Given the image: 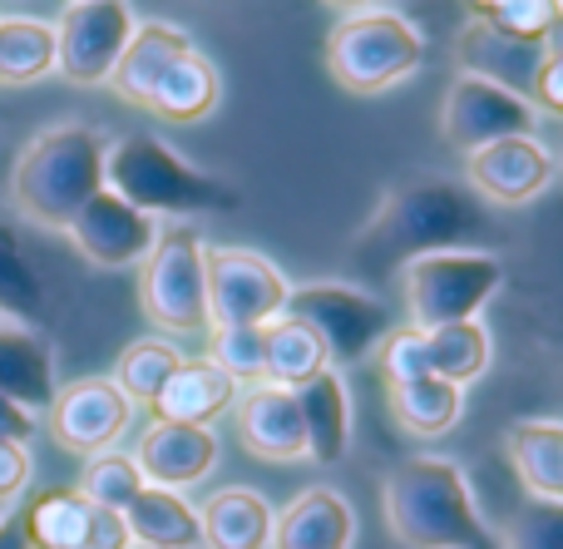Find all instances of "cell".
Listing matches in <instances>:
<instances>
[{
  "label": "cell",
  "instance_id": "cell-20",
  "mask_svg": "<svg viewBox=\"0 0 563 549\" xmlns=\"http://www.w3.org/2000/svg\"><path fill=\"white\" fill-rule=\"evenodd\" d=\"M243 386L213 362V356H184L174 376L164 382V392L154 396V416L174 426H213L223 411L238 406Z\"/></svg>",
  "mask_w": 563,
  "mask_h": 549
},
{
  "label": "cell",
  "instance_id": "cell-6",
  "mask_svg": "<svg viewBox=\"0 0 563 549\" xmlns=\"http://www.w3.org/2000/svg\"><path fill=\"white\" fill-rule=\"evenodd\" d=\"M505 267L495 253L479 248H450V253L416 257L406 267V307L416 332H435L450 322H470L479 317V307L499 293Z\"/></svg>",
  "mask_w": 563,
  "mask_h": 549
},
{
  "label": "cell",
  "instance_id": "cell-27",
  "mask_svg": "<svg viewBox=\"0 0 563 549\" xmlns=\"http://www.w3.org/2000/svg\"><path fill=\"white\" fill-rule=\"evenodd\" d=\"M505 446L519 481L529 485V501H563V421L525 416L509 426Z\"/></svg>",
  "mask_w": 563,
  "mask_h": 549
},
{
  "label": "cell",
  "instance_id": "cell-2",
  "mask_svg": "<svg viewBox=\"0 0 563 549\" xmlns=\"http://www.w3.org/2000/svg\"><path fill=\"white\" fill-rule=\"evenodd\" d=\"M386 525L406 549H499L465 471L445 455H410L386 475Z\"/></svg>",
  "mask_w": 563,
  "mask_h": 549
},
{
  "label": "cell",
  "instance_id": "cell-8",
  "mask_svg": "<svg viewBox=\"0 0 563 549\" xmlns=\"http://www.w3.org/2000/svg\"><path fill=\"white\" fill-rule=\"evenodd\" d=\"M139 297L164 332H203L208 327V267L203 238L194 228H174L158 238V248L144 257Z\"/></svg>",
  "mask_w": 563,
  "mask_h": 549
},
{
  "label": "cell",
  "instance_id": "cell-7",
  "mask_svg": "<svg viewBox=\"0 0 563 549\" xmlns=\"http://www.w3.org/2000/svg\"><path fill=\"white\" fill-rule=\"evenodd\" d=\"M282 317L301 322L327 352V366L341 372V366H356L361 356H371V347L386 337V307L371 293L351 283H307L291 287Z\"/></svg>",
  "mask_w": 563,
  "mask_h": 549
},
{
  "label": "cell",
  "instance_id": "cell-39",
  "mask_svg": "<svg viewBox=\"0 0 563 549\" xmlns=\"http://www.w3.org/2000/svg\"><path fill=\"white\" fill-rule=\"evenodd\" d=\"M529 105H534L539 114H563V20L544 40V65H539L534 99H529Z\"/></svg>",
  "mask_w": 563,
  "mask_h": 549
},
{
  "label": "cell",
  "instance_id": "cell-21",
  "mask_svg": "<svg viewBox=\"0 0 563 549\" xmlns=\"http://www.w3.org/2000/svg\"><path fill=\"white\" fill-rule=\"evenodd\" d=\"M356 540V510L346 495L311 485L291 495V505L273 520V545L267 549H351Z\"/></svg>",
  "mask_w": 563,
  "mask_h": 549
},
{
  "label": "cell",
  "instance_id": "cell-42",
  "mask_svg": "<svg viewBox=\"0 0 563 549\" xmlns=\"http://www.w3.org/2000/svg\"><path fill=\"white\" fill-rule=\"evenodd\" d=\"M0 549H30L25 525H20V510L15 515H0Z\"/></svg>",
  "mask_w": 563,
  "mask_h": 549
},
{
  "label": "cell",
  "instance_id": "cell-32",
  "mask_svg": "<svg viewBox=\"0 0 563 549\" xmlns=\"http://www.w3.org/2000/svg\"><path fill=\"white\" fill-rule=\"evenodd\" d=\"M40 312H45V283H40L20 233L10 223H0V317L35 327Z\"/></svg>",
  "mask_w": 563,
  "mask_h": 549
},
{
  "label": "cell",
  "instance_id": "cell-28",
  "mask_svg": "<svg viewBox=\"0 0 563 549\" xmlns=\"http://www.w3.org/2000/svg\"><path fill=\"white\" fill-rule=\"evenodd\" d=\"M390 416L400 421V431L410 436H445L455 431V421L465 416V392L440 376H420V382L390 386Z\"/></svg>",
  "mask_w": 563,
  "mask_h": 549
},
{
  "label": "cell",
  "instance_id": "cell-30",
  "mask_svg": "<svg viewBox=\"0 0 563 549\" xmlns=\"http://www.w3.org/2000/svg\"><path fill=\"white\" fill-rule=\"evenodd\" d=\"M263 337H267V362H263V382L267 386L297 392L301 382H311V376L327 372V352H321V342L301 322H291V317L267 322Z\"/></svg>",
  "mask_w": 563,
  "mask_h": 549
},
{
  "label": "cell",
  "instance_id": "cell-34",
  "mask_svg": "<svg viewBox=\"0 0 563 549\" xmlns=\"http://www.w3.org/2000/svg\"><path fill=\"white\" fill-rule=\"evenodd\" d=\"M144 471H139L134 455H119V451H99L85 461V475H79V495L104 510H124L139 491H144Z\"/></svg>",
  "mask_w": 563,
  "mask_h": 549
},
{
  "label": "cell",
  "instance_id": "cell-45",
  "mask_svg": "<svg viewBox=\"0 0 563 549\" xmlns=\"http://www.w3.org/2000/svg\"><path fill=\"white\" fill-rule=\"evenodd\" d=\"M0 515H5V505H0Z\"/></svg>",
  "mask_w": 563,
  "mask_h": 549
},
{
  "label": "cell",
  "instance_id": "cell-36",
  "mask_svg": "<svg viewBox=\"0 0 563 549\" xmlns=\"http://www.w3.org/2000/svg\"><path fill=\"white\" fill-rule=\"evenodd\" d=\"M376 362H380L386 386L430 376V342H426V332H416V327H396V332H386L376 342Z\"/></svg>",
  "mask_w": 563,
  "mask_h": 549
},
{
  "label": "cell",
  "instance_id": "cell-16",
  "mask_svg": "<svg viewBox=\"0 0 563 549\" xmlns=\"http://www.w3.org/2000/svg\"><path fill=\"white\" fill-rule=\"evenodd\" d=\"M455 59L465 75L489 79V85L509 89L519 99H534V79L544 65V40H525L509 30L489 25L485 15H475L455 40Z\"/></svg>",
  "mask_w": 563,
  "mask_h": 549
},
{
  "label": "cell",
  "instance_id": "cell-12",
  "mask_svg": "<svg viewBox=\"0 0 563 549\" xmlns=\"http://www.w3.org/2000/svg\"><path fill=\"white\" fill-rule=\"evenodd\" d=\"M65 233H69V243L79 248L85 263L124 273V267H144V257L158 248L164 228H158V218L139 213V208H129L124 198H114L109 188H99L75 213V223H69Z\"/></svg>",
  "mask_w": 563,
  "mask_h": 549
},
{
  "label": "cell",
  "instance_id": "cell-40",
  "mask_svg": "<svg viewBox=\"0 0 563 549\" xmlns=\"http://www.w3.org/2000/svg\"><path fill=\"white\" fill-rule=\"evenodd\" d=\"M30 471H35V465H30V451L20 441H0V505L5 501H15L20 491H25L30 485Z\"/></svg>",
  "mask_w": 563,
  "mask_h": 549
},
{
  "label": "cell",
  "instance_id": "cell-26",
  "mask_svg": "<svg viewBox=\"0 0 563 549\" xmlns=\"http://www.w3.org/2000/svg\"><path fill=\"white\" fill-rule=\"evenodd\" d=\"M218 95H223V79H218V65L203 55V50H188L184 59L168 65V75L154 85L148 95V114L168 119V124H198V119L213 114Z\"/></svg>",
  "mask_w": 563,
  "mask_h": 549
},
{
  "label": "cell",
  "instance_id": "cell-17",
  "mask_svg": "<svg viewBox=\"0 0 563 549\" xmlns=\"http://www.w3.org/2000/svg\"><path fill=\"white\" fill-rule=\"evenodd\" d=\"M139 471L148 485L184 495L188 485L208 481V471L218 465V431L213 426H174V421H154L139 441Z\"/></svg>",
  "mask_w": 563,
  "mask_h": 549
},
{
  "label": "cell",
  "instance_id": "cell-3",
  "mask_svg": "<svg viewBox=\"0 0 563 549\" xmlns=\"http://www.w3.org/2000/svg\"><path fill=\"white\" fill-rule=\"evenodd\" d=\"M104 188L148 218H203L238 208L233 184L203 174L174 144H164L158 134H144V129L104 144Z\"/></svg>",
  "mask_w": 563,
  "mask_h": 549
},
{
  "label": "cell",
  "instance_id": "cell-33",
  "mask_svg": "<svg viewBox=\"0 0 563 549\" xmlns=\"http://www.w3.org/2000/svg\"><path fill=\"white\" fill-rule=\"evenodd\" d=\"M184 366V352H178L168 337H139V342L124 347L114 366V386L139 406H154V396L164 392V382Z\"/></svg>",
  "mask_w": 563,
  "mask_h": 549
},
{
  "label": "cell",
  "instance_id": "cell-29",
  "mask_svg": "<svg viewBox=\"0 0 563 549\" xmlns=\"http://www.w3.org/2000/svg\"><path fill=\"white\" fill-rule=\"evenodd\" d=\"M430 342V376H440V382L460 386L465 392L470 382H479V376L489 372V332L479 317H470V322H450V327H435V332H426Z\"/></svg>",
  "mask_w": 563,
  "mask_h": 549
},
{
  "label": "cell",
  "instance_id": "cell-24",
  "mask_svg": "<svg viewBox=\"0 0 563 549\" xmlns=\"http://www.w3.org/2000/svg\"><path fill=\"white\" fill-rule=\"evenodd\" d=\"M124 530L144 549H203V530H198V505L164 485H144L134 501L124 505Z\"/></svg>",
  "mask_w": 563,
  "mask_h": 549
},
{
  "label": "cell",
  "instance_id": "cell-5",
  "mask_svg": "<svg viewBox=\"0 0 563 549\" xmlns=\"http://www.w3.org/2000/svg\"><path fill=\"white\" fill-rule=\"evenodd\" d=\"M420 65H426V35L400 10L341 15L327 35V69L351 95H380L410 79Z\"/></svg>",
  "mask_w": 563,
  "mask_h": 549
},
{
  "label": "cell",
  "instance_id": "cell-41",
  "mask_svg": "<svg viewBox=\"0 0 563 549\" xmlns=\"http://www.w3.org/2000/svg\"><path fill=\"white\" fill-rule=\"evenodd\" d=\"M30 436H35V416H30L25 406H15V402H5V396H0V441H20V446H25Z\"/></svg>",
  "mask_w": 563,
  "mask_h": 549
},
{
  "label": "cell",
  "instance_id": "cell-23",
  "mask_svg": "<svg viewBox=\"0 0 563 549\" xmlns=\"http://www.w3.org/2000/svg\"><path fill=\"white\" fill-rule=\"evenodd\" d=\"M297 411H301V431H307V461L317 465H336L351 446V396L341 372H321L311 382H301L297 392Z\"/></svg>",
  "mask_w": 563,
  "mask_h": 549
},
{
  "label": "cell",
  "instance_id": "cell-13",
  "mask_svg": "<svg viewBox=\"0 0 563 549\" xmlns=\"http://www.w3.org/2000/svg\"><path fill=\"white\" fill-rule=\"evenodd\" d=\"M30 549H129L124 515L85 501L79 491H40L20 510Z\"/></svg>",
  "mask_w": 563,
  "mask_h": 549
},
{
  "label": "cell",
  "instance_id": "cell-15",
  "mask_svg": "<svg viewBox=\"0 0 563 549\" xmlns=\"http://www.w3.org/2000/svg\"><path fill=\"white\" fill-rule=\"evenodd\" d=\"M465 174L475 198L495 208H519L534 204L539 194L554 178V154L539 134H519V139H499V144H485L465 158Z\"/></svg>",
  "mask_w": 563,
  "mask_h": 549
},
{
  "label": "cell",
  "instance_id": "cell-25",
  "mask_svg": "<svg viewBox=\"0 0 563 549\" xmlns=\"http://www.w3.org/2000/svg\"><path fill=\"white\" fill-rule=\"evenodd\" d=\"M273 520L277 510L257 491H218L198 505V530L203 549H267L273 545Z\"/></svg>",
  "mask_w": 563,
  "mask_h": 549
},
{
  "label": "cell",
  "instance_id": "cell-4",
  "mask_svg": "<svg viewBox=\"0 0 563 549\" xmlns=\"http://www.w3.org/2000/svg\"><path fill=\"white\" fill-rule=\"evenodd\" d=\"M104 188V139L89 124H55L25 144L10 174V198L40 228H69Z\"/></svg>",
  "mask_w": 563,
  "mask_h": 549
},
{
  "label": "cell",
  "instance_id": "cell-31",
  "mask_svg": "<svg viewBox=\"0 0 563 549\" xmlns=\"http://www.w3.org/2000/svg\"><path fill=\"white\" fill-rule=\"evenodd\" d=\"M55 69V25L30 15L0 20V85H30Z\"/></svg>",
  "mask_w": 563,
  "mask_h": 549
},
{
  "label": "cell",
  "instance_id": "cell-14",
  "mask_svg": "<svg viewBox=\"0 0 563 549\" xmlns=\"http://www.w3.org/2000/svg\"><path fill=\"white\" fill-rule=\"evenodd\" d=\"M129 421H134V402L114 386V376L69 382L49 402V431H55V441L65 451H79V455L114 451V441L129 431Z\"/></svg>",
  "mask_w": 563,
  "mask_h": 549
},
{
  "label": "cell",
  "instance_id": "cell-22",
  "mask_svg": "<svg viewBox=\"0 0 563 549\" xmlns=\"http://www.w3.org/2000/svg\"><path fill=\"white\" fill-rule=\"evenodd\" d=\"M188 50H194V35H188V30L168 25V20H144V25H134V35H129L109 85L119 89V99L144 109L148 95H154V85L168 75V65L184 59Z\"/></svg>",
  "mask_w": 563,
  "mask_h": 549
},
{
  "label": "cell",
  "instance_id": "cell-1",
  "mask_svg": "<svg viewBox=\"0 0 563 549\" xmlns=\"http://www.w3.org/2000/svg\"><path fill=\"white\" fill-rule=\"evenodd\" d=\"M485 233V208L465 184L440 174H416L386 194L366 228H361L351 263L366 277L406 273L416 257L465 248V238Z\"/></svg>",
  "mask_w": 563,
  "mask_h": 549
},
{
  "label": "cell",
  "instance_id": "cell-9",
  "mask_svg": "<svg viewBox=\"0 0 563 549\" xmlns=\"http://www.w3.org/2000/svg\"><path fill=\"white\" fill-rule=\"evenodd\" d=\"M208 327H267L287 307V273L253 248H203Z\"/></svg>",
  "mask_w": 563,
  "mask_h": 549
},
{
  "label": "cell",
  "instance_id": "cell-46",
  "mask_svg": "<svg viewBox=\"0 0 563 549\" xmlns=\"http://www.w3.org/2000/svg\"><path fill=\"white\" fill-rule=\"evenodd\" d=\"M559 154H563V149H559Z\"/></svg>",
  "mask_w": 563,
  "mask_h": 549
},
{
  "label": "cell",
  "instance_id": "cell-44",
  "mask_svg": "<svg viewBox=\"0 0 563 549\" xmlns=\"http://www.w3.org/2000/svg\"><path fill=\"white\" fill-rule=\"evenodd\" d=\"M489 6H495V0H475V15H485V10H489Z\"/></svg>",
  "mask_w": 563,
  "mask_h": 549
},
{
  "label": "cell",
  "instance_id": "cell-38",
  "mask_svg": "<svg viewBox=\"0 0 563 549\" xmlns=\"http://www.w3.org/2000/svg\"><path fill=\"white\" fill-rule=\"evenodd\" d=\"M485 20L509 30V35L549 40V30L563 20V0H495V6L485 10Z\"/></svg>",
  "mask_w": 563,
  "mask_h": 549
},
{
  "label": "cell",
  "instance_id": "cell-10",
  "mask_svg": "<svg viewBox=\"0 0 563 549\" xmlns=\"http://www.w3.org/2000/svg\"><path fill=\"white\" fill-rule=\"evenodd\" d=\"M134 25L129 0H69L55 25V69L75 85H109Z\"/></svg>",
  "mask_w": 563,
  "mask_h": 549
},
{
  "label": "cell",
  "instance_id": "cell-19",
  "mask_svg": "<svg viewBox=\"0 0 563 549\" xmlns=\"http://www.w3.org/2000/svg\"><path fill=\"white\" fill-rule=\"evenodd\" d=\"M55 392V352H49L45 332L0 317V396L25 406L30 416H40L49 411Z\"/></svg>",
  "mask_w": 563,
  "mask_h": 549
},
{
  "label": "cell",
  "instance_id": "cell-37",
  "mask_svg": "<svg viewBox=\"0 0 563 549\" xmlns=\"http://www.w3.org/2000/svg\"><path fill=\"white\" fill-rule=\"evenodd\" d=\"M499 549H563V501H529L515 510Z\"/></svg>",
  "mask_w": 563,
  "mask_h": 549
},
{
  "label": "cell",
  "instance_id": "cell-11",
  "mask_svg": "<svg viewBox=\"0 0 563 549\" xmlns=\"http://www.w3.org/2000/svg\"><path fill=\"white\" fill-rule=\"evenodd\" d=\"M539 109L529 99L509 95V89L489 85V79L475 75H455L445 89V105H440V134L455 154H475L485 144H499V139H519L534 134Z\"/></svg>",
  "mask_w": 563,
  "mask_h": 549
},
{
  "label": "cell",
  "instance_id": "cell-35",
  "mask_svg": "<svg viewBox=\"0 0 563 549\" xmlns=\"http://www.w3.org/2000/svg\"><path fill=\"white\" fill-rule=\"evenodd\" d=\"M267 327H213V362L243 382H263V362H267Z\"/></svg>",
  "mask_w": 563,
  "mask_h": 549
},
{
  "label": "cell",
  "instance_id": "cell-43",
  "mask_svg": "<svg viewBox=\"0 0 563 549\" xmlns=\"http://www.w3.org/2000/svg\"><path fill=\"white\" fill-rule=\"evenodd\" d=\"M321 6H331L336 15H361V10H386V0H321Z\"/></svg>",
  "mask_w": 563,
  "mask_h": 549
},
{
  "label": "cell",
  "instance_id": "cell-18",
  "mask_svg": "<svg viewBox=\"0 0 563 549\" xmlns=\"http://www.w3.org/2000/svg\"><path fill=\"white\" fill-rule=\"evenodd\" d=\"M238 436L263 461H307V431H301L297 396L282 386H247L238 396Z\"/></svg>",
  "mask_w": 563,
  "mask_h": 549
}]
</instances>
